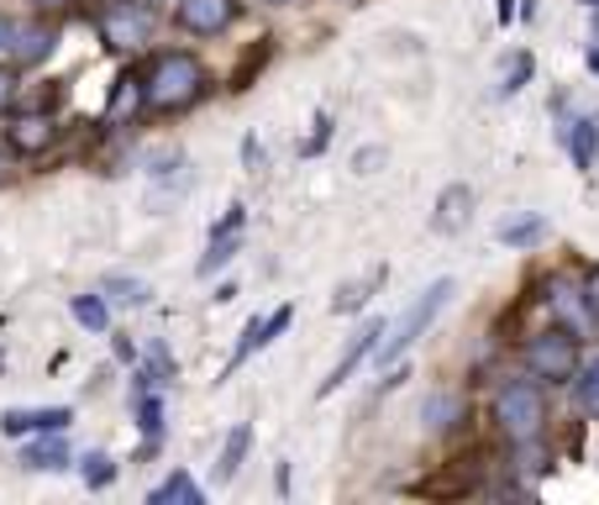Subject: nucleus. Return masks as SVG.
<instances>
[{"label":"nucleus","instance_id":"nucleus-17","mask_svg":"<svg viewBox=\"0 0 599 505\" xmlns=\"http://www.w3.org/2000/svg\"><path fill=\"white\" fill-rule=\"evenodd\" d=\"M147 501H153V505H174V501H179V505H200L206 495H200V484H195L190 474H168V480L158 484Z\"/></svg>","mask_w":599,"mask_h":505},{"label":"nucleus","instance_id":"nucleus-4","mask_svg":"<svg viewBox=\"0 0 599 505\" xmlns=\"http://www.w3.org/2000/svg\"><path fill=\"white\" fill-rule=\"evenodd\" d=\"M521 359H526V369L536 380H552V385L578 380V332L574 327H547V332L531 337Z\"/></svg>","mask_w":599,"mask_h":505},{"label":"nucleus","instance_id":"nucleus-25","mask_svg":"<svg viewBox=\"0 0 599 505\" xmlns=\"http://www.w3.org/2000/svg\"><path fill=\"white\" fill-rule=\"evenodd\" d=\"M595 143H599L595 121H574V158H578V168H595Z\"/></svg>","mask_w":599,"mask_h":505},{"label":"nucleus","instance_id":"nucleus-2","mask_svg":"<svg viewBox=\"0 0 599 505\" xmlns=\"http://www.w3.org/2000/svg\"><path fill=\"white\" fill-rule=\"evenodd\" d=\"M495 421H500V432L510 437L515 448H526V442H536L542 427H547V395L536 385H526V380L500 385V395H495Z\"/></svg>","mask_w":599,"mask_h":505},{"label":"nucleus","instance_id":"nucleus-3","mask_svg":"<svg viewBox=\"0 0 599 505\" xmlns=\"http://www.w3.org/2000/svg\"><path fill=\"white\" fill-rule=\"evenodd\" d=\"M453 279H436L432 289H426V295H421V300H415V306H410L406 316H400V327H395V332H389V342H384L379 348V374L384 369H389V363H400L410 353V342H415V337H426V327H432L436 316L447 311V300H453Z\"/></svg>","mask_w":599,"mask_h":505},{"label":"nucleus","instance_id":"nucleus-15","mask_svg":"<svg viewBox=\"0 0 599 505\" xmlns=\"http://www.w3.org/2000/svg\"><path fill=\"white\" fill-rule=\"evenodd\" d=\"M53 43H58V32H53L48 22H32L16 32V43H11V58L16 64H37V58H48Z\"/></svg>","mask_w":599,"mask_h":505},{"label":"nucleus","instance_id":"nucleus-36","mask_svg":"<svg viewBox=\"0 0 599 505\" xmlns=\"http://www.w3.org/2000/svg\"><path fill=\"white\" fill-rule=\"evenodd\" d=\"M32 6H53V0H32Z\"/></svg>","mask_w":599,"mask_h":505},{"label":"nucleus","instance_id":"nucleus-8","mask_svg":"<svg viewBox=\"0 0 599 505\" xmlns=\"http://www.w3.org/2000/svg\"><path fill=\"white\" fill-rule=\"evenodd\" d=\"M53 138H58V127H53L48 111H22V117L5 127V143L16 147V153H48Z\"/></svg>","mask_w":599,"mask_h":505},{"label":"nucleus","instance_id":"nucleus-21","mask_svg":"<svg viewBox=\"0 0 599 505\" xmlns=\"http://www.w3.org/2000/svg\"><path fill=\"white\" fill-rule=\"evenodd\" d=\"M100 295H106V300H117V306H147V285H143V279H126V274L100 279Z\"/></svg>","mask_w":599,"mask_h":505},{"label":"nucleus","instance_id":"nucleus-9","mask_svg":"<svg viewBox=\"0 0 599 505\" xmlns=\"http://www.w3.org/2000/svg\"><path fill=\"white\" fill-rule=\"evenodd\" d=\"M74 410L69 406H48V410H5L0 416V432L22 437V432H69Z\"/></svg>","mask_w":599,"mask_h":505},{"label":"nucleus","instance_id":"nucleus-29","mask_svg":"<svg viewBox=\"0 0 599 505\" xmlns=\"http://www.w3.org/2000/svg\"><path fill=\"white\" fill-rule=\"evenodd\" d=\"M242 164L253 168V174L264 168V147H258V138H242Z\"/></svg>","mask_w":599,"mask_h":505},{"label":"nucleus","instance_id":"nucleus-34","mask_svg":"<svg viewBox=\"0 0 599 505\" xmlns=\"http://www.w3.org/2000/svg\"><path fill=\"white\" fill-rule=\"evenodd\" d=\"M515 17V0H500V22H510Z\"/></svg>","mask_w":599,"mask_h":505},{"label":"nucleus","instance_id":"nucleus-28","mask_svg":"<svg viewBox=\"0 0 599 505\" xmlns=\"http://www.w3.org/2000/svg\"><path fill=\"white\" fill-rule=\"evenodd\" d=\"M526 74H531V58H526V53H521V58H515V69L504 74V85H500V90H504V96H515V90L526 85Z\"/></svg>","mask_w":599,"mask_h":505},{"label":"nucleus","instance_id":"nucleus-32","mask_svg":"<svg viewBox=\"0 0 599 505\" xmlns=\"http://www.w3.org/2000/svg\"><path fill=\"white\" fill-rule=\"evenodd\" d=\"M11 96H16V74L0 69V117H5V106H11Z\"/></svg>","mask_w":599,"mask_h":505},{"label":"nucleus","instance_id":"nucleus-5","mask_svg":"<svg viewBox=\"0 0 599 505\" xmlns=\"http://www.w3.org/2000/svg\"><path fill=\"white\" fill-rule=\"evenodd\" d=\"M96 32H100V43H106V48H117V53L147 48V37H153V6H143V0H117V6H100Z\"/></svg>","mask_w":599,"mask_h":505},{"label":"nucleus","instance_id":"nucleus-22","mask_svg":"<svg viewBox=\"0 0 599 505\" xmlns=\"http://www.w3.org/2000/svg\"><path fill=\"white\" fill-rule=\"evenodd\" d=\"M384 274H389V268H374L363 285H342V289H336V300H332V311L342 316V311H358V306H368V289H379Z\"/></svg>","mask_w":599,"mask_h":505},{"label":"nucleus","instance_id":"nucleus-12","mask_svg":"<svg viewBox=\"0 0 599 505\" xmlns=\"http://www.w3.org/2000/svg\"><path fill=\"white\" fill-rule=\"evenodd\" d=\"M463 416H468V400H463L457 389H432V395H426V406H421V421H426V432H432V437L453 432Z\"/></svg>","mask_w":599,"mask_h":505},{"label":"nucleus","instance_id":"nucleus-18","mask_svg":"<svg viewBox=\"0 0 599 505\" xmlns=\"http://www.w3.org/2000/svg\"><path fill=\"white\" fill-rule=\"evenodd\" d=\"M147 380H153V374H137V416H143V437L158 442V432H164V406H158V395L147 389Z\"/></svg>","mask_w":599,"mask_h":505},{"label":"nucleus","instance_id":"nucleus-31","mask_svg":"<svg viewBox=\"0 0 599 505\" xmlns=\"http://www.w3.org/2000/svg\"><path fill=\"white\" fill-rule=\"evenodd\" d=\"M326 138H332V117H321L315 121V138L306 147H300V153H321V147H326Z\"/></svg>","mask_w":599,"mask_h":505},{"label":"nucleus","instance_id":"nucleus-10","mask_svg":"<svg viewBox=\"0 0 599 505\" xmlns=\"http://www.w3.org/2000/svg\"><path fill=\"white\" fill-rule=\"evenodd\" d=\"M242 217H247V206H232L226 217H221V227L211 232V248H206V259H200V274H217L221 264H232L237 259V248H242Z\"/></svg>","mask_w":599,"mask_h":505},{"label":"nucleus","instance_id":"nucleus-19","mask_svg":"<svg viewBox=\"0 0 599 505\" xmlns=\"http://www.w3.org/2000/svg\"><path fill=\"white\" fill-rule=\"evenodd\" d=\"M26 469H48V474H58V469H69V448L58 442V432H53V442H32L22 453Z\"/></svg>","mask_w":599,"mask_h":505},{"label":"nucleus","instance_id":"nucleus-16","mask_svg":"<svg viewBox=\"0 0 599 505\" xmlns=\"http://www.w3.org/2000/svg\"><path fill=\"white\" fill-rule=\"evenodd\" d=\"M247 442H253V427L247 421H237L232 432H226V442H221V458H217V484H232L242 469V458H247Z\"/></svg>","mask_w":599,"mask_h":505},{"label":"nucleus","instance_id":"nucleus-7","mask_svg":"<svg viewBox=\"0 0 599 505\" xmlns=\"http://www.w3.org/2000/svg\"><path fill=\"white\" fill-rule=\"evenodd\" d=\"M289 306H279V311L274 316H253V321H247V327H242V342H237V353H232V363H226V374H237L242 363L253 359V353H258V348H268V342H274V337L285 332L289 327Z\"/></svg>","mask_w":599,"mask_h":505},{"label":"nucleus","instance_id":"nucleus-30","mask_svg":"<svg viewBox=\"0 0 599 505\" xmlns=\"http://www.w3.org/2000/svg\"><path fill=\"white\" fill-rule=\"evenodd\" d=\"M584 300H589V316H599V268L584 274Z\"/></svg>","mask_w":599,"mask_h":505},{"label":"nucleus","instance_id":"nucleus-37","mask_svg":"<svg viewBox=\"0 0 599 505\" xmlns=\"http://www.w3.org/2000/svg\"><path fill=\"white\" fill-rule=\"evenodd\" d=\"M274 6H289V0H274Z\"/></svg>","mask_w":599,"mask_h":505},{"label":"nucleus","instance_id":"nucleus-11","mask_svg":"<svg viewBox=\"0 0 599 505\" xmlns=\"http://www.w3.org/2000/svg\"><path fill=\"white\" fill-rule=\"evenodd\" d=\"M379 337H384V321H368V327H363V332L353 337V348H347V353L336 359L332 374L321 380V389H315V395H332L336 385H347V380H353V369H358V363L368 359V353H374V342H379Z\"/></svg>","mask_w":599,"mask_h":505},{"label":"nucleus","instance_id":"nucleus-23","mask_svg":"<svg viewBox=\"0 0 599 505\" xmlns=\"http://www.w3.org/2000/svg\"><path fill=\"white\" fill-rule=\"evenodd\" d=\"M74 321H79L85 332H106V321H111L106 295H74Z\"/></svg>","mask_w":599,"mask_h":505},{"label":"nucleus","instance_id":"nucleus-20","mask_svg":"<svg viewBox=\"0 0 599 505\" xmlns=\"http://www.w3.org/2000/svg\"><path fill=\"white\" fill-rule=\"evenodd\" d=\"M542 238H547V221L542 217H515V221H504L500 227L504 248H531V242H542Z\"/></svg>","mask_w":599,"mask_h":505},{"label":"nucleus","instance_id":"nucleus-14","mask_svg":"<svg viewBox=\"0 0 599 505\" xmlns=\"http://www.w3.org/2000/svg\"><path fill=\"white\" fill-rule=\"evenodd\" d=\"M542 300H547V311H557L568 327H584V311H589V300H584V289H574L568 279H547L542 285Z\"/></svg>","mask_w":599,"mask_h":505},{"label":"nucleus","instance_id":"nucleus-26","mask_svg":"<svg viewBox=\"0 0 599 505\" xmlns=\"http://www.w3.org/2000/svg\"><path fill=\"white\" fill-rule=\"evenodd\" d=\"M578 406H584V416H595L599 421V359L584 369V380H578Z\"/></svg>","mask_w":599,"mask_h":505},{"label":"nucleus","instance_id":"nucleus-24","mask_svg":"<svg viewBox=\"0 0 599 505\" xmlns=\"http://www.w3.org/2000/svg\"><path fill=\"white\" fill-rule=\"evenodd\" d=\"M79 480L90 484V490H106V484L117 480V463L106 453H85V463H79Z\"/></svg>","mask_w":599,"mask_h":505},{"label":"nucleus","instance_id":"nucleus-35","mask_svg":"<svg viewBox=\"0 0 599 505\" xmlns=\"http://www.w3.org/2000/svg\"><path fill=\"white\" fill-rule=\"evenodd\" d=\"M5 174H11V164H5V158H0V179H5Z\"/></svg>","mask_w":599,"mask_h":505},{"label":"nucleus","instance_id":"nucleus-27","mask_svg":"<svg viewBox=\"0 0 599 505\" xmlns=\"http://www.w3.org/2000/svg\"><path fill=\"white\" fill-rule=\"evenodd\" d=\"M137 100H143V79H137V74H121V79H117V96H111V117H117V111H126V106H137Z\"/></svg>","mask_w":599,"mask_h":505},{"label":"nucleus","instance_id":"nucleus-13","mask_svg":"<svg viewBox=\"0 0 599 505\" xmlns=\"http://www.w3.org/2000/svg\"><path fill=\"white\" fill-rule=\"evenodd\" d=\"M468 217H474V190H468V185H447L442 200H436L432 227H436V232H463Z\"/></svg>","mask_w":599,"mask_h":505},{"label":"nucleus","instance_id":"nucleus-1","mask_svg":"<svg viewBox=\"0 0 599 505\" xmlns=\"http://www.w3.org/2000/svg\"><path fill=\"white\" fill-rule=\"evenodd\" d=\"M206 85H211V74L195 53H158L143 74V100L153 111H185L206 96Z\"/></svg>","mask_w":599,"mask_h":505},{"label":"nucleus","instance_id":"nucleus-6","mask_svg":"<svg viewBox=\"0 0 599 505\" xmlns=\"http://www.w3.org/2000/svg\"><path fill=\"white\" fill-rule=\"evenodd\" d=\"M174 22L195 32V37H217L237 22V0H179L174 6Z\"/></svg>","mask_w":599,"mask_h":505},{"label":"nucleus","instance_id":"nucleus-33","mask_svg":"<svg viewBox=\"0 0 599 505\" xmlns=\"http://www.w3.org/2000/svg\"><path fill=\"white\" fill-rule=\"evenodd\" d=\"M11 37H16V26H11V22H5V17H0V48H5Z\"/></svg>","mask_w":599,"mask_h":505}]
</instances>
